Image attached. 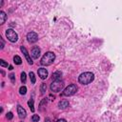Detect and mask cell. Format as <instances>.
Instances as JSON below:
<instances>
[{
    "mask_svg": "<svg viewBox=\"0 0 122 122\" xmlns=\"http://www.w3.org/2000/svg\"><path fill=\"white\" fill-rule=\"evenodd\" d=\"M94 79V75L92 72H90V71H86V72H83L79 75L78 77V81L79 83L83 84V85H88L90 83H92Z\"/></svg>",
    "mask_w": 122,
    "mask_h": 122,
    "instance_id": "cell-1",
    "label": "cell"
},
{
    "mask_svg": "<svg viewBox=\"0 0 122 122\" xmlns=\"http://www.w3.org/2000/svg\"><path fill=\"white\" fill-rule=\"evenodd\" d=\"M54 59H55V54L52 51H48L43 55V57L41 58L40 63L43 66H50L53 63Z\"/></svg>",
    "mask_w": 122,
    "mask_h": 122,
    "instance_id": "cell-2",
    "label": "cell"
},
{
    "mask_svg": "<svg viewBox=\"0 0 122 122\" xmlns=\"http://www.w3.org/2000/svg\"><path fill=\"white\" fill-rule=\"evenodd\" d=\"M64 88V82L61 80H55L51 84V91L53 92H58Z\"/></svg>",
    "mask_w": 122,
    "mask_h": 122,
    "instance_id": "cell-3",
    "label": "cell"
},
{
    "mask_svg": "<svg viewBox=\"0 0 122 122\" xmlns=\"http://www.w3.org/2000/svg\"><path fill=\"white\" fill-rule=\"evenodd\" d=\"M76 92H77V86L75 84H71L67 88H65L64 92H62V95H64V96H71V95L74 94Z\"/></svg>",
    "mask_w": 122,
    "mask_h": 122,
    "instance_id": "cell-4",
    "label": "cell"
},
{
    "mask_svg": "<svg viewBox=\"0 0 122 122\" xmlns=\"http://www.w3.org/2000/svg\"><path fill=\"white\" fill-rule=\"evenodd\" d=\"M6 36L12 43H14V42H16L18 40V35L12 29H9V30H6Z\"/></svg>",
    "mask_w": 122,
    "mask_h": 122,
    "instance_id": "cell-5",
    "label": "cell"
},
{
    "mask_svg": "<svg viewBox=\"0 0 122 122\" xmlns=\"http://www.w3.org/2000/svg\"><path fill=\"white\" fill-rule=\"evenodd\" d=\"M27 39H28L29 43H35L38 40V35L34 31H30L27 34Z\"/></svg>",
    "mask_w": 122,
    "mask_h": 122,
    "instance_id": "cell-6",
    "label": "cell"
},
{
    "mask_svg": "<svg viewBox=\"0 0 122 122\" xmlns=\"http://www.w3.org/2000/svg\"><path fill=\"white\" fill-rule=\"evenodd\" d=\"M40 52H41L40 48H38L37 46H35V47L32 48V50H31V51H30V55H31V57H32L33 59H37V58L40 56Z\"/></svg>",
    "mask_w": 122,
    "mask_h": 122,
    "instance_id": "cell-7",
    "label": "cell"
},
{
    "mask_svg": "<svg viewBox=\"0 0 122 122\" xmlns=\"http://www.w3.org/2000/svg\"><path fill=\"white\" fill-rule=\"evenodd\" d=\"M20 50H21V51L24 53V55H25V57H26V60H27V62L30 64V65H32V60H31V58H30V54H29V52H28V51H27V49L24 47V46H21L20 47Z\"/></svg>",
    "mask_w": 122,
    "mask_h": 122,
    "instance_id": "cell-8",
    "label": "cell"
},
{
    "mask_svg": "<svg viewBox=\"0 0 122 122\" xmlns=\"http://www.w3.org/2000/svg\"><path fill=\"white\" fill-rule=\"evenodd\" d=\"M17 113H18V115H19L20 118H25L26 115H27L26 110H25L23 107H21L20 105L17 106Z\"/></svg>",
    "mask_w": 122,
    "mask_h": 122,
    "instance_id": "cell-9",
    "label": "cell"
},
{
    "mask_svg": "<svg viewBox=\"0 0 122 122\" xmlns=\"http://www.w3.org/2000/svg\"><path fill=\"white\" fill-rule=\"evenodd\" d=\"M38 75L40 76L41 79H46L48 77V71L44 68H40L38 70Z\"/></svg>",
    "mask_w": 122,
    "mask_h": 122,
    "instance_id": "cell-10",
    "label": "cell"
},
{
    "mask_svg": "<svg viewBox=\"0 0 122 122\" xmlns=\"http://www.w3.org/2000/svg\"><path fill=\"white\" fill-rule=\"evenodd\" d=\"M68 106H69V101H67V100H61L58 103L59 109H66Z\"/></svg>",
    "mask_w": 122,
    "mask_h": 122,
    "instance_id": "cell-11",
    "label": "cell"
},
{
    "mask_svg": "<svg viewBox=\"0 0 122 122\" xmlns=\"http://www.w3.org/2000/svg\"><path fill=\"white\" fill-rule=\"evenodd\" d=\"M6 19H7V14H6L3 10H1V11H0V24H1V25L4 24L5 21H6Z\"/></svg>",
    "mask_w": 122,
    "mask_h": 122,
    "instance_id": "cell-12",
    "label": "cell"
},
{
    "mask_svg": "<svg viewBox=\"0 0 122 122\" xmlns=\"http://www.w3.org/2000/svg\"><path fill=\"white\" fill-rule=\"evenodd\" d=\"M62 76V72L61 71H55L52 73V79L55 81V80H59Z\"/></svg>",
    "mask_w": 122,
    "mask_h": 122,
    "instance_id": "cell-13",
    "label": "cell"
},
{
    "mask_svg": "<svg viewBox=\"0 0 122 122\" xmlns=\"http://www.w3.org/2000/svg\"><path fill=\"white\" fill-rule=\"evenodd\" d=\"M13 62L16 64V65H20L22 63V60H21V57L19 55H14L13 56Z\"/></svg>",
    "mask_w": 122,
    "mask_h": 122,
    "instance_id": "cell-14",
    "label": "cell"
},
{
    "mask_svg": "<svg viewBox=\"0 0 122 122\" xmlns=\"http://www.w3.org/2000/svg\"><path fill=\"white\" fill-rule=\"evenodd\" d=\"M29 75H30V82H31V84H34V83H35V81H36V79H35V75H34V73H33L32 71H30V73H29Z\"/></svg>",
    "mask_w": 122,
    "mask_h": 122,
    "instance_id": "cell-15",
    "label": "cell"
},
{
    "mask_svg": "<svg viewBox=\"0 0 122 122\" xmlns=\"http://www.w3.org/2000/svg\"><path fill=\"white\" fill-rule=\"evenodd\" d=\"M46 90H47V85H46L45 83H42L41 86H40V92H41V94H44L45 92H46Z\"/></svg>",
    "mask_w": 122,
    "mask_h": 122,
    "instance_id": "cell-16",
    "label": "cell"
},
{
    "mask_svg": "<svg viewBox=\"0 0 122 122\" xmlns=\"http://www.w3.org/2000/svg\"><path fill=\"white\" fill-rule=\"evenodd\" d=\"M28 105H29L30 111H31V112H34V106H33V100H32V99H30V100L28 101Z\"/></svg>",
    "mask_w": 122,
    "mask_h": 122,
    "instance_id": "cell-17",
    "label": "cell"
},
{
    "mask_svg": "<svg viewBox=\"0 0 122 122\" xmlns=\"http://www.w3.org/2000/svg\"><path fill=\"white\" fill-rule=\"evenodd\" d=\"M26 80H27V74L25 71H23V72H21V82L26 83Z\"/></svg>",
    "mask_w": 122,
    "mask_h": 122,
    "instance_id": "cell-18",
    "label": "cell"
},
{
    "mask_svg": "<svg viewBox=\"0 0 122 122\" xmlns=\"http://www.w3.org/2000/svg\"><path fill=\"white\" fill-rule=\"evenodd\" d=\"M26 92H27V88H26L25 86L20 87V89H19V93L24 95V94H26Z\"/></svg>",
    "mask_w": 122,
    "mask_h": 122,
    "instance_id": "cell-19",
    "label": "cell"
},
{
    "mask_svg": "<svg viewBox=\"0 0 122 122\" xmlns=\"http://www.w3.org/2000/svg\"><path fill=\"white\" fill-rule=\"evenodd\" d=\"M39 119H40V117H39V115H38V114H33V115H32V117H31L32 122H38V121H39Z\"/></svg>",
    "mask_w": 122,
    "mask_h": 122,
    "instance_id": "cell-20",
    "label": "cell"
},
{
    "mask_svg": "<svg viewBox=\"0 0 122 122\" xmlns=\"http://www.w3.org/2000/svg\"><path fill=\"white\" fill-rule=\"evenodd\" d=\"M9 77H10L11 83H15V75H14L13 73H10V74L9 75Z\"/></svg>",
    "mask_w": 122,
    "mask_h": 122,
    "instance_id": "cell-21",
    "label": "cell"
},
{
    "mask_svg": "<svg viewBox=\"0 0 122 122\" xmlns=\"http://www.w3.org/2000/svg\"><path fill=\"white\" fill-rule=\"evenodd\" d=\"M0 65H1V67H8V66H9L8 63L5 62V60H3V59L0 60Z\"/></svg>",
    "mask_w": 122,
    "mask_h": 122,
    "instance_id": "cell-22",
    "label": "cell"
},
{
    "mask_svg": "<svg viewBox=\"0 0 122 122\" xmlns=\"http://www.w3.org/2000/svg\"><path fill=\"white\" fill-rule=\"evenodd\" d=\"M6 117H7V119L10 120V119L13 117V114H12V112H9L7 113V115H6Z\"/></svg>",
    "mask_w": 122,
    "mask_h": 122,
    "instance_id": "cell-23",
    "label": "cell"
},
{
    "mask_svg": "<svg viewBox=\"0 0 122 122\" xmlns=\"http://www.w3.org/2000/svg\"><path fill=\"white\" fill-rule=\"evenodd\" d=\"M0 38H1V37H0ZM4 45H5V43H4L3 39L1 38V49H3V48H4Z\"/></svg>",
    "mask_w": 122,
    "mask_h": 122,
    "instance_id": "cell-24",
    "label": "cell"
},
{
    "mask_svg": "<svg viewBox=\"0 0 122 122\" xmlns=\"http://www.w3.org/2000/svg\"><path fill=\"white\" fill-rule=\"evenodd\" d=\"M56 122H67V121H66L65 119H58Z\"/></svg>",
    "mask_w": 122,
    "mask_h": 122,
    "instance_id": "cell-25",
    "label": "cell"
},
{
    "mask_svg": "<svg viewBox=\"0 0 122 122\" xmlns=\"http://www.w3.org/2000/svg\"><path fill=\"white\" fill-rule=\"evenodd\" d=\"M45 122H51V121L50 118H46V119H45Z\"/></svg>",
    "mask_w": 122,
    "mask_h": 122,
    "instance_id": "cell-26",
    "label": "cell"
},
{
    "mask_svg": "<svg viewBox=\"0 0 122 122\" xmlns=\"http://www.w3.org/2000/svg\"><path fill=\"white\" fill-rule=\"evenodd\" d=\"M9 70H10V71L13 70V67H12V66H9Z\"/></svg>",
    "mask_w": 122,
    "mask_h": 122,
    "instance_id": "cell-27",
    "label": "cell"
}]
</instances>
